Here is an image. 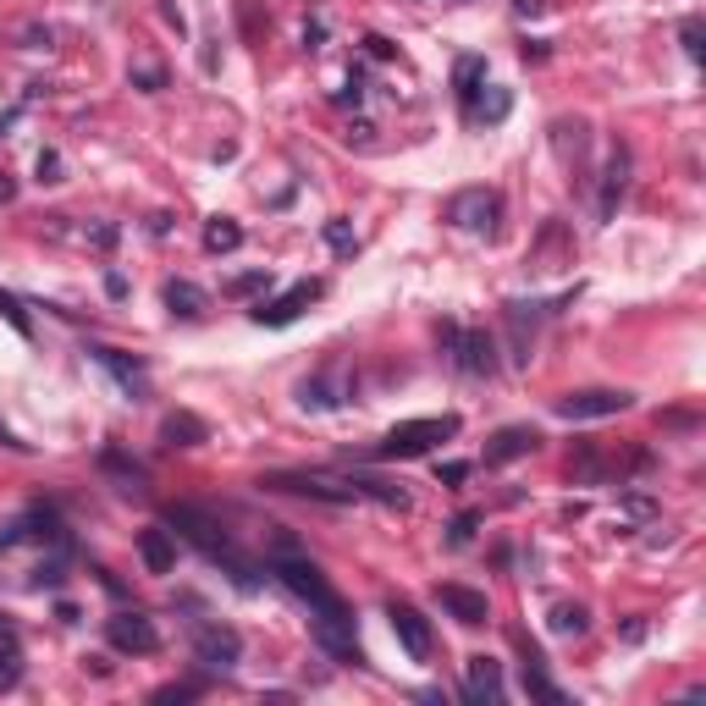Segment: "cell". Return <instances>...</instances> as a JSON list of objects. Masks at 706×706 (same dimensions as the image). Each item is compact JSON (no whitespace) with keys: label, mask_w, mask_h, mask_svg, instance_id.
Segmentation results:
<instances>
[{"label":"cell","mask_w":706,"mask_h":706,"mask_svg":"<svg viewBox=\"0 0 706 706\" xmlns=\"http://www.w3.org/2000/svg\"><path fill=\"white\" fill-rule=\"evenodd\" d=\"M387 618H393L398 646H404L415 662H426V657H431V624H426V613H420V607H409V602H393V607H387Z\"/></svg>","instance_id":"14"},{"label":"cell","mask_w":706,"mask_h":706,"mask_svg":"<svg viewBox=\"0 0 706 706\" xmlns=\"http://www.w3.org/2000/svg\"><path fill=\"white\" fill-rule=\"evenodd\" d=\"M618 508H624L629 519H651V497H624Z\"/></svg>","instance_id":"35"},{"label":"cell","mask_w":706,"mask_h":706,"mask_svg":"<svg viewBox=\"0 0 706 706\" xmlns=\"http://www.w3.org/2000/svg\"><path fill=\"white\" fill-rule=\"evenodd\" d=\"M591 629V613L580 602H558L552 607V635H585Z\"/></svg>","instance_id":"26"},{"label":"cell","mask_w":706,"mask_h":706,"mask_svg":"<svg viewBox=\"0 0 706 706\" xmlns=\"http://www.w3.org/2000/svg\"><path fill=\"white\" fill-rule=\"evenodd\" d=\"M525 695H536V701H547V706H563V690L541 673V657H525Z\"/></svg>","instance_id":"24"},{"label":"cell","mask_w":706,"mask_h":706,"mask_svg":"<svg viewBox=\"0 0 706 706\" xmlns=\"http://www.w3.org/2000/svg\"><path fill=\"white\" fill-rule=\"evenodd\" d=\"M448 437H459V415H426V420H404V426H393L387 431V442L371 453V459H382V464H393V459H426L437 442H448Z\"/></svg>","instance_id":"2"},{"label":"cell","mask_w":706,"mask_h":706,"mask_svg":"<svg viewBox=\"0 0 706 706\" xmlns=\"http://www.w3.org/2000/svg\"><path fill=\"white\" fill-rule=\"evenodd\" d=\"M320 40H326V18H315V23H309V29H304V45H309V51H315V45H320Z\"/></svg>","instance_id":"39"},{"label":"cell","mask_w":706,"mask_h":706,"mask_svg":"<svg viewBox=\"0 0 706 706\" xmlns=\"http://www.w3.org/2000/svg\"><path fill=\"white\" fill-rule=\"evenodd\" d=\"M106 640H111L117 651H128V657L161 651V629H155V618H144V613H117V618H106Z\"/></svg>","instance_id":"10"},{"label":"cell","mask_w":706,"mask_h":706,"mask_svg":"<svg viewBox=\"0 0 706 706\" xmlns=\"http://www.w3.org/2000/svg\"><path fill=\"white\" fill-rule=\"evenodd\" d=\"M0 651H18V624L0 618Z\"/></svg>","instance_id":"38"},{"label":"cell","mask_w":706,"mask_h":706,"mask_svg":"<svg viewBox=\"0 0 706 706\" xmlns=\"http://www.w3.org/2000/svg\"><path fill=\"white\" fill-rule=\"evenodd\" d=\"M100 470H106V475H117V481H122V492H144V481H150V475H144V464H139V459H128V453H117V448H106V453H100Z\"/></svg>","instance_id":"21"},{"label":"cell","mask_w":706,"mask_h":706,"mask_svg":"<svg viewBox=\"0 0 706 706\" xmlns=\"http://www.w3.org/2000/svg\"><path fill=\"white\" fill-rule=\"evenodd\" d=\"M315 298H320V282H293L282 298L260 304V309H254V320H260V326H293V320H298V315H304Z\"/></svg>","instance_id":"15"},{"label":"cell","mask_w":706,"mask_h":706,"mask_svg":"<svg viewBox=\"0 0 706 706\" xmlns=\"http://www.w3.org/2000/svg\"><path fill=\"white\" fill-rule=\"evenodd\" d=\"M194 695V684H166V690H155V701L166 706V701H188Z\"/></svg>","instance_id":"37"},{"label":"cell","mask_w":706,"mask_h":706,"mask_svg":"<svg viewBox=\"0 0 706 706\" xmlns=\"http://www.w3.org/2000/svg\"><path fill=\"white\" fill-rule=\"evenodd\" d=\"M194 657H199V668H210V673H232L238 657H243V640H238V629H227V624H199V629H194Z\"/></svg>","instance_id":"9"},{"label":"cell","mask_w":706,"mask_h":706,"mask_svg":"<svg viewBox=\"0 0 706 706\" xmlns=\"http://www.w3.org/2000/svg\"><path fill=\"white\" fill-rule=\"evenodd\" d=\"M161 442H166V448H199V442H210V426H205L199 415L177 409V415L161 420Z\"/></svg>","instance_id":"18"},{"label":"cell","mask_w":706,"mask_h":706,"mask_svg":"<svg viewBox=\"0 0 706 706\" xmlns=\"http://www.w3.org/2000/svg\"><path fill=\"white\" fill-rule=\"evenodd\" d=\"M205 287H194V282H166V309L172 315H183V320H194V315H205Z\"/></svg>","instance_id":"22"},{"label":"cell","mask_w":706,"mask_h":706,"mask_svg":"<svg viewBox=\"0 0 706 706\" xmlns=\"http://www.w3.org/2000/svg\"><path fill=\"white\" fill-rule=\"evenodd\" d=\"M139 558H144L150 574H172V569H177V541H172V530H144V536H139Z\"/></svg>","instance_id":"20"},{"label":"cell","mask_w":706,"mask_h":706,"mask_svg":"<svg viewBox=\"0 0 706 706\" xmlns=\"http://www.w3.org/2000/svg\"><path fill=\"white\" fill-rule=\"evenodd\" d=\"M503 695H508L503 662H497V657H470V662H464V701H470V706H497Z\"/></svg>","instance_id":"12"},{"label":"cell","mask_w":706,"mask_h":706,"mask_svg":"<svg viewBox=\"0 0 706 706\" xmlns=\"http://www.w3.org/2000/svg\"><path fill=\"white\" fill-rule=\"evenodd\" d=\"M260 486H271V492H293V497H309V503H326V508H348V503H360V486H353V475L276 470V475H265Z\"/></svg>","instance_id":"3"},{"label":"cell","mask_w":706,"mask_h":706,"mask_svg":"<svg viewBox=\"0 0 706 706\" xmlns=\"http://www.w3.org/2000/svg\"><path fill=\"white\" fill-rule=\"evenodd\" d=\"M629 404H635V393H624V387H585V393L558 398V415H563V420H613V415H624Z\"/></svg>","instance_id":"7"},{"label":"cell","mask_w":706,"mask_h":706,"mask_svg":"<svg viewBox=\"0 0 706 706\" xmlns=\"http://www.w3.org/2000/svg\"><path fill=\"white\" fill-rule=\"evenodd\" d=\"M326 243H331V254H353L360 243H353V227L348 221H326Z\"/></svg>","instance_id":"29"},{"label":"cell","mask_w":706,"mask_h":706,"mask_svg":"<svg viewBox=\"0 0 706 706\" xmlns=\"http://www.w3.org/2000/svg\"><path fill=\"white\" fill-rule=\"evenodd\" d=\"M62 580H67V563H62V558H51V563L34 569V591H56Z\"/></svg>","instance_id":"30"},{"label":"cell","mask_w":706,"mask_h":706,"mask_svg":"<svg viewBox=\"0 0 706 706\" xmlns=\"http://www.w3.org/2000/svg\"><path fill=\"white\" fill-rule=\"evenodd\" d=\"M23 679V662H18V651H0V690H12Z\"/></svg>","instance_id":"32"},{"label":"cell","mask_w":706,"mask_h":706,"mask_svg":"<svg viewBox=\"0 0 706 706\" xmlns=\"http://www.w3.org/2000/svg\"><path fill=\"white\" fill-rule=\"evenodd\" d=\"M271 574L298 596V602H309V613H331V607H342V596L326 585V574L309 563V558H293V552H282L276 563H271Z\"/></svg>","instance_id":"4"},{"label":"cell","mask_w":706,"mask_h":706,"mask_svg":"<svg viewBox=\"0 0 706 706\" xmlns=\"http://www.w3.org/2000/svg\"><path fill=\"white\" fill-rule=\"evenodd\" d=\"M508 348H514V365H530V348H536V309L530 304H508Z\"/></svg>","instance_id":"19"},{"label":"cell","mask_w":706,"mask_h":706,"mask_svg":"<svg viewBox=\"0 0 706 706\" xmlns=\"http://www.w3.org/2000/svg\"><path fill=\"white\" fill-rule=\"evenodd\" d=\"M353 398V371L342 365V360H331L326 371H315V376H304L298 382V409H342Z\"/></svg>","instance_id":"5"},{"label":"cell","mask_w":706,"mask_h":706,"mask_svg":"<svg viewBox=\"0 0 706 706\" xmlns=\"http://www.w3.org/2000/svg\"><path fill=\"white\" fill-rule=\"evenodd\" d=\"M453 78H459V100H464V106L475 111V95L486 89V62H481V56H464Z\"/></svg>","instance_id":"23"},{"label":"cell","mask_w":706,"mask_h":706,"mask_svg":"<svg viewBox=\"0 0 706 706\" xmlns=\"http://www.w3.org/2000/svg\"><path fill=\"white\" fill-rule=\"evenodd\" d=\"M437 602H442V607H448L459 624H470V629L492 618V602H486V591H470V585H453V580H448V585H437Z\"/></svg>","instance_id":"17"},{"label":"cell","mask_w":706,"mask_h":706,"mask_svg":"<svg viewBox=\"0 0 706 706\" xmlns=\"http://www.w3.org/2000/svg\"><path fill=\"white\" fill-rule=\"evenodd\" d=\"M437 475H442V486H459V481L470 475V464H459V459H453V464H442Z\"/></svg>","instance_id":"36"},{"label":"cell","mask_w":706,"mask_h":706,"mask_svg":"<svg viewBox=\"0 0 706 706\" xmlns=\"http://www.w3.org/2000/svg\"><path fill=\"white\" fill-rule=\"evenodd\" d=\"M541 448V431L536 426H503L492 442H486V464L497 470V464H514V459H530Z\"/></svg>","instance_id":"16"},{"label":"cell","mask_w":706,"mask_h":706,"mask_svg":"<svg viewBox=\"0 0 706 706\" xmlns=\"http://www.w3.org/2000/svg\"><path fill=\"white\" fill-rule=\"evenodd\" d=\"M679 40H684V51H690V62H701V18H684V29H679Z\"/></svg>","instance_id":"33"},{"label":"cell","mask_w":706,"mask_h":706,"mask_svg":"<svg viewBox=\"0 0 706 706\" xmlns=\"http://www.w3.org/2000/svg\"><path fill=\"white\" fill-rule=\"evenodd\" d=\"M481 106H475V117L481 122H508V111H514V95L508 89H486V95H475Z\"/></svg>","instance_id":"27"},{"label":"cell","mask_w":706,"mask_h":706,"mask_svg":"<svg viewBox=\"0 0 706 706\" xmlns=\"http://www.w3.org/2000/svg\"><path fill=\"white\" fill-rule=\"evenodd\" d=\"M0 315H7V326H12L18 337H34V326H29V315H23V304H18L12 293H0Z\"/></svg>","instance_id":"28"},{"label":"cell","mask_w":706,"mask_h":706,"mask_svg":"<svg viewBox=\"0 0 706 706\" xmlns=\"http://www.w3.org/2000/svg\"><path fill=\"white\" fill-rule=\"evenodd\" d=\"M497 216H503V199H497L492 188H459V194L448 199V221L464 227V232H492Z\"/></svg>","instance_id":"8"},{"label":"cell","mask_w":706,"mask_h":706,"mask_svg":"<svg viewBox=\"0 0 706 706\" xmlns=\"http://www.w3.org/2000/svg\"><path fill=\"white\" fill-rule=\"evenodd\" d=\"M40 177H45V183H62V155H56V150L40 155Z\"/></svg>","instance_id":"34"},{"label":"cell","mask_w":706,"mask_h":706,"mask_svg":"<svg viewBox=\"0 0 706 706\" xmlns=\"http://www.w3.org/2000/svg\"><path fill=\"white\" fill-rule=\"evenodd\" d=\"M475 525H481V514H459V519L448 525V541H453V547H464V541L475 536Z\"/></svg>","instance_id":"31"},{"label":"cell","mask_w":706,"mask_h":706,"mask_svg":"<svg viewBox=\"0 0 706 706\" xmlns=\"http://www.w3.org/2000/svg\"><path fill=\"white\" fill-rule=\"evenodd\" d=\"M89 353H95V360L117 376V387H122V398H128V404H144V398H150V371H144L139 360H128V353H117V348H106V342H95Z\"/></svg>","instance_id":"13"},{"label":"cell","mask_w":706,"mask_h":706,"mask_svg":"<svg viewBox=\"0 0 706 706\" xmlns=\"http://www.w3.org/2000/svg\"><path fill=\"white\" fill-rule=\"evenodd\" d=\"M166 525H172V536L194 541V547H199L210 563H221V569L232 574V585H238V591H254V585H260V569H254V563H249V558L232 547V536H227V530H221L210 514H199V508L177 503V508L166 514Z\"/></svg>","instance_id":"1"},{"label":"cell","mask_w":706,"mask_h":706,"mask_svg":"<svg viewBox=\"0 0 706 706\" xmlns=\"http://www.w3.org/2000/svg\"><path fill=\"white\" fill-rule=\"evenodd\" d=\"M238 243H243V227H238V221L216 216V221L205 227V249H210V254H232Z\"/></svg>","instance_id":"25"},{"label":"cell","mask_w":706,"mask_h":706,"mask_svg":"<svg viewBox=\"0 0 706 706\" xmlns=\"http://www.w3.org/2000/svg\"><path fill=\"white\" fill-rule=\"evenodd\" d=\"M629 177H635V155H629L624 144H613L607 172H602V194H596V221H613V216H618V205H624V194H629Z\"/></svg>","instance_id":"11"},{"label":"cell","mask_w":706,"mask_h":706,"mask_svg":"<svg viewBox=\"0 0 706 706\" xmlns=\"http://www.w3.org/2000/svg\"><path fill=\"white\" fill-rule=\"evenodd\" d=\"M442 342L453 348V365L464 376H492L497 371V342L486 331H464V326H442Z\"/></svg>","instance_id":"6"}]
</instances>
